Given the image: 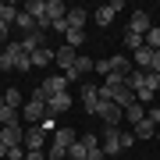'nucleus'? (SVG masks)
<instances>
[{"mask_svg": "<svg viewBox=\"0 0 160 160\" xmlns=\"http://www.w3.org/2000/svg\"><path fill=\"white\" fill-rule=\"evenodd\" d=\"M75 142H78V139H75V128H57V132H53L50 149H46V157H50V160H64Z\"/></svg>", "mask_w": 160, "mask_h": 160, "instance_id": "1", "label": "nucleus"}, {"mask_svg": "<svg viewBox=\"0 0 160 160\" xmlns=\"http://www.w3.org/2000/svg\"><path fill=\"white\" fill-rule=\"evenodd\" d=\"M96 71L107 78V75H121V78H128L132 75V61L125 57V53H114V57H103V61H96Z\"/></svg>", "mask_w": 160, "mask_h": 160, "instance_id": "2", "label": "nucleus"}, {"mask_svg": "<svg viewBox=\"0 0 160 160\" xmlns=\"http://www.w3.org/2000/svg\"><path fill=\"white\" fill-rule=\"evenodd\" d=\"M43 114H46V96H43V89H36V92H32V100L22 107V118H25V121H32V125H39Z\"/></svg>", "mask_w": 160, "mask_h": 160, "instance_id": "3", "label": "nucleus"}, {"mask_svg": "<svg viewBox=\"0 0 160 160\" xmlns=\"http://www.w3.org/2000/svg\"><path fill=\"white\" fill-rule=\"evenodd\" d=\"M103 153L107 157L121 153V128L118 125H103Z\"/></svg>", "mask_w": 160, "mask_h": 160, "instance_id": "4", "label": "nucleus"}, {"mask_svg": "<svg viewBox=\"0 0 160 160\" xmlns=\"http://www.w3.org/2000/svg\"><path fill=\"white\" fill-rule=\"evenodd\" d=\"M121 7H125V0H110V4H103L100 11H92V18H96V25H100V29H107V25L114 22V14L121 11Z\"/></svg>", "mask_w": 160, "mask_h": 160, "instance_id": "5", "label": "nucleus"}, {"mask_svg": "<svg viewBox=\"0 0 160 160\" xmlns=\"http://www.w3.org/2000/svg\"><path fill=\"white\" fill-rule=\"evenodd\" d=\"M39 89H43L46 100H50V96H61V92H68V78H64V75H46Z\"/></svg>", "mask_w": 160, "mask_h": 160, "instance_id": "6", "label": "nucleus"}, {"mask_svg": "<svg viewBox=\"0 0 160 160\" xmlns=\"http://www.w3.org/2000/svg\"><path fill=\"white\" fill-rule=\"evenodd\" d=\"M0 146H7V149L25 146V128L22 125H18V128H0Z\"/></svg>", "mask_w": 160, "mask_h": 160, "instance_id": "7", "label": "nucleus"}, {"mask_svg": "<svg viewBox=\"0 0 160 160\" xmlns=\"http://www.w3.org/2000/svg\"><path fill=\"white\" fill-rule=\"evenodd\" d=\"M100 103H103V96H100L96 86H82V107H86V114H100Z\"/></svg>", "mask_w": 160, "mask_h": 160, "instance_id": "8", "label": "nucleus"}, {"mask_svg": "<svg viewBox=\"0 0 160 160\" xmlns=\"http://www.w3.org/2000/svg\"><path fill=\"white\" fill-rule=\"evenodd\" d=\"M96 118H103V125H121V118H125V110H121L118 103L103 100V103H100V114H96Z\"/></svg>", "mask_w": 160, "mask_h": 160, "instance_id": "9", "label": "nucleus"}, {"mask_svg": "<svg viewBox=\"0 0 160 160\" xmlns=\"http://www.w3.org/2000/svg\"><path fill=\"white\" fill-rule=\"evenodd\" d=\"M149 29H153V22H149V11H132V22H128V32H139V36H146Z\"/></svg>", "mask_w": 160, "mask_h": 160, "instance_id": "10", "label": "nucleus"}, {"mask_svg": "<svg viewBox=\"0 0 160 160\" xmlns=\"http://www.w3.org/2000/svg\"><path fill=\"white\" fill-rule=\"evenodd\" d=\"M64 22H68V29L82 32V29H86V22H89V11H86V7H71V11L64 14Z\"/></svg>", "mask_w": 160, "mask_h": 160, "instance_id": "11", "label": "nucleus"}, {"mask_svg": "<svg viewBox=\"0 0 160 160\" xmlns=\"http://www.w3.org/2000/svg\"><path fill=\"white\" fill-rule=\"evenodd\" d=\"M68 107H71V92H61V96H50V100H46V114H50V118L64 114Z\"/></svg>", "mask_w": 160, "mask_h": 160, "instance_id": "12", "label": "nucleus"}, {"mask_svg": "<svg viewBox=\"0 0 160 160\" xmlns=\"http://www.w3.org/2000/svg\"><path fill=\"white\" fill-rule=\"evenodd\" d=\"M53 61H57V68H64V71H71V64L78 61V53H75V46H68V43H64L61 50H53Z\"/></svg>", "mask_w": 160, "mask_h": 160, "instance_id": "13", "label": "nucleus"}, {"mask_svg": "<svg viewBox=\"0 0 160 160\" xmlns=\"http://www.w3.org/2000/svg\"><path fill=\"white\" fill-rule=\"evenodd\" d=\"M43 142H46V132L39 125H29V128H25V149H43Z\"/></svg>", "mask_w": 160, "mask_h": 160, "instance_id": "14", "label": "nucleus"}, {"mask_svg": "<svg viewBox=\"0 0 160 160\" xmlns=\"http://www.w3.org/2000/svg\"><path fill=\"white\" fill-rule=\"evenodd\" d=\"M92 68H96V64H92L89 57H78V61L71 64V71H64V78H68V82H75V78H82L86 71H92Z\"/></svg>", "mask_w": 160, "mask_h": 160, "instance_id": "15", "label": "nucleus"}, {"mask_svg": "<svg viewBox=\"0 0 160 160\" xmlns=\"http://www.w3.org/2000/svg\"><path fill=\"white\" fill-rule=\"evenodd\" d=\"M153 53H157V50H149V46H142V50H135V53H132L135 68H139V71H149V64H153Z\"/></svg>", "mask_w": 160, "mask_h": 160, "instance_id": "16", "label": "nucleus"}, {"mask_svg": "<svg viewBox=\"0 0 160 160\" xmlns=\"http://www.w3.org/2000/svg\"><path fill=\"white\" fill-rule=\"evenodd\" d=\"M29 57H32V68H46V64L53 61V50L50 46H39V50H32Z\"/></svg>", "mask_w": 160, "mask_h": 160, "instance_id": "17", "label": "nucleus"}, {"mask_svg": "<svg viewBox=\"0 0 160 160\" xmlns=\"http://www.w3.org/2000/svg\"><path fill=\"white\" fill-rule=\"evenodd\" d=\"M0 128H18V110L14 107H0Z\"/></svg>", "mask_w": 160, "mask_h": 160, "instance_id": "18", "label": "nucleus"}, {"mask_svg": "<svg viewBox=\"0 0 160 160\" xmlns=\"http://www.w3.org/2000/svg\"><path fill=\"white\" fill-rule=\"evenodd\" d=\"M64 14H68V7H64L61 0H46V18H50V22H61Z\"/></svg>", "mask_w": 160, "mask_h": 160, "instance_id": "19", "label": "nucleus"}, {"mask_svg": "<svg viewBox=\"0 0 160 160\" xmlns=\"http://www.w3.org/2000/svg\"><path fill=\"white\" fill-rule=\"evenodd\" d=\"M125 121H132V125L146 121V107H142V103H132V107H125Z\"/></svg>", "mask_w": 160, "mask_h": 160, "instance_id": "20", "label": "nucleus"}, {"mask_svg": "<svg viewBox=\"0 0 160 160\" xmlns=\"http://www.w3.org/2000/svg\"><path fill=\"white\" fill-rule=\"evenodd\" d=\"M0 22H4V25H14L18 22V7L14 4H0Z\"/></svg>", "mask_w": 160, "mask_h": 160, "instance_id": "21", "label": "nucleus"}, {"mask_svg": "<svg viewBox=\"0 0 160 160\" xmlns=\"http://www.w3.org/2000/svg\"><path fill=\"white\" fill-rule=\"evenodd\" d=\"M132 132H135V142H139V139H153V135H157V128L149 125V121H139Z\"/></svg>", "mask_w": 160, "mask_h": 160, "instance_id": "22", "label": "nucleus"}, {"mask_svg": "<svg viewBox=\"0 0 160 160\" xmlns=\"http://www.w3.org/2000/svg\"><path fill=\"white\" fill-rule=\"evenodd\" d=\"M125 46H132V53L142 50V46H146V36H139V32H128V29H125Z\"/></svg>", "mask_w": 160, "mask_h": 160, "instance_id": "23", "label": "nucleus"}, {"mask_svg": "<svg viewBox=\"0 0 160 160\" xmlns=\"http://www.w3.org/2000/svg\"><path fill=\"white\" fill-rule=\"evenodd\" d=\"M14 25H18V29H22L25 36H29V32H36V22H32V18L25 14V11H18V22H14Z\"/></svg>", "mask_w": 160, "mask_h": 160, "instance_id": "24", "label": "nucleus"}, {"mask_svg": "<svg viewBox=\"0 0 160 160\" xmlns=\"http://www.w3.org/2000/svg\"><path fill=\"white\" fill-rule=\"evenodd\" d=\"M68 157H71V160H86V157H89V149L82 146V139H78V142H75V146L68 149Z\"/></svg>", "mask_w": 160, "mask_h": 160, "instance_id": "25", "label": "nucleus"}, {"mask_svg": "<svg viewBox=\"0 0 160 160\" xmlns=\"http://www.w3.org/2000/svg\"><path fill=\"white\" fill-rule=\"evenodd\" d=\"M146 46H149V50H160V29H157V25L146 32Z\"/></svg>", "mask_w": 160, "mask_h": 160, "instance_id": "26", "label": "nucleus"}, {"mask_svg": "<svg viewBox=\"0 0 160 160\" xmlns=\"http://www.w3.org/2000/svg\"><path fill=\"white\" fill-rule=\"evenodd\" d=\"M14 68H18V71H29V68H32V57H29V53L22 50V53L14 57Z\"/></svg>", "mask_w": 160, "mask_h": 160, "instance_id": "27", "label": "nucleus"}, {"mask_svg": "<svg viewBox=\"0 0 160 160\" xmlns=\"http://www.w3.org/2000/svg\"><path fill=\"white\" fill-rule=\"evenodd\" d=\"M4 103L18 110V103H22V92H18V89H7V92H4Z\"/></svg>", "mask_w": 160, "mask_h": 160, "instance_id": "28", "label": "nucleus"}, {"mask_svg": "<svg viewBox=\"0 0 160 160\" xmlns=\"http://www.w3.org/2000/svg\"><path fill=\"white\" fill-rule=\"evenodd\" d=\"M82 146H86L89 153H92V149H100V139L92 135V132H86V135H82ZM86 160H89V157H86Z\"/></svg>", "mask_w": 160, "mask_h": 160, "instance_id": "29", "label": "nucleus"}, {"mask_svg": "<svg viewBox=\"0 0 160 160\" xmlns=\"http://www.w3.org/2000/svg\"><path fill=\"white\" fill-rule=\"evenodd\" d=\"M64 39H68V46H82V43H86V32H75V29H68V36H64Z\"/></svg>", "mask_w": 160, "mask_h": 160, "instance_id": "30", "label": "nucleus"}, {"mask_svg": "<svg viewBox=\"0 0 160 160\" xmlns=\"http://www.w3.org/2000/svg\"><path fill=\"white\" fill-rule=\"evenodd\" d=\"M0 71H14V57L7 50H0Z\"/></svg>", "mask_w": 160, "mask_h": 160, "instance_id": "31", "label": "nucleus"}, {"mask_svg": "<svg viewBox=\"0 0 160 160\" xmlns=\"http://www.w3.org/2000/svg\"><path fill=\"white\" fill-rule=\"evenodd\" d=\"M39 128H43V132H57V128H61V125H57V121H53V118H50V114H46V118H43V121H39Z\"/></svg>", "mask_w": 160, "mask_h": 160, "instance_id": "32", "label": "nucleus"}, {"mask_svg": "<svg viewBox=\"0 0 160 160\" xmlns=\"http://www.w3.org/2000/svg\"><path fill=\"white\" fill-rule=\"evenodd\" d=\"M132 142H135V132H121V149H132Z\"/></svg>", "mask_w": 160, "mask_h": 160, "instance_id": "33", "label": "nucleus"}, {"mask_svg": "<svg viewBox=\"0 0 160 160\" xmlns=\"http://www.w3.org/2000/svg\"><path fill=\"white\" fill-rule=\"evenodd\" d=\"M146 121H149V125H160V107H149L146 110Z\"/></svg>", "mask_w": 160, "mask_h": 160, "instance_id": "34", "label": "nucleus"}, {"mask_svg": "<svg viewBox=\"0 0 160 160\" xmlns=\"http://www.w3.org/2000/svg\"><path fill=\"white\" fill-rule=\"evenodd\" d=\"M25 160H46L43 149H25Z\"/></svg>", "mask_w": 160, "mask_h": 160, "instance_id": "35", "label": "nucleus"}, {"mask_svg": "<svg viewBox=\"0 0 160 160\" xmlns=\"http://www.w3.org/2000/svg\"><path fill=\"white\" fill-rule=\"evenodd\" d=\"M50 29H53V32H64V36H68V22H64V18H61V22H50Z\"/></svg>", "mask_w": 160, "mask_h": 160, "instance_id": "36", "label": "nucleus"}, {"mask_svg": "<svg viewBox=\"0 0 160 160\" xmlns=\"http://www.w3.org/2000/svg\"><path fill=\"white\" fill-rule=\"evenodd\" d=\"M7 157H11V160H25V146H18V149H7Z\"/></svg>", "mask_w": 160, "mask_h": 160, "instance_id": "37", "label": "nucleus"}, {"mask_svg": "<svg viewBox=\"0 0 160 160\" xmlns=\"http://www.w3.org/2000/svg\"><path fill=\"white\" fill-rule=\"evenodd\" d=\"M7 32H11V25H4V22H0V46H7Z\"/></svg>", "mask_w": 160, "mask_h": 160, "instance_id": "38", "label": "nucleus"}, {"mask_svg": "<svg viewBox=\"0 0 160 160\" xmlns=\"http://www.w3.org/2000/svg\"><path fill=\"white\" fill-rule=\"evenodd\" d=\"M149 71H157V75H160V50L153 53V64H149Z\"/></svg>", "mask_w": 160, "mask_h": 160, "instance_id": "39", "label": "nucleus"}, {"mask_svg": "<svg viewBox=\"0 0 160 160\" xmlns=\"http://www.w3.org/2000/svg\"><path fill=\"white\" fill-rule=\"evenodd\" d=\"M0 157H7V146H0Z\"/></svg>", "mask_w": 160, "mask_h": 160, "instance_id": "40", "label": "nucleus"}, {"mask_svg": "<svg viewBox=\"0 0 160 160\" xmlns=\"http://www.w3.org/2000/svg\"><path fill=\"white\" fill-rule=\"evenodd\" d=\"M0 107H4V96H0Z\"/></svg>", "mask_w": 160, "mask_h": 160, "instance_id": "41", "label": "nucleus"}]
</instances>
